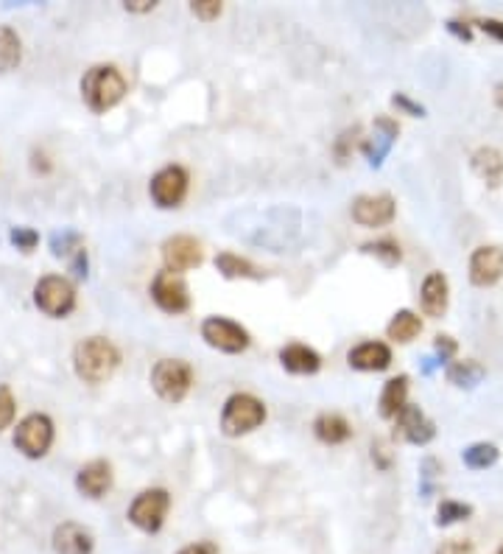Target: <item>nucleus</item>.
<instances>
[{"label": "nucleus", "instance_id": "c756f323", "mask_svg": "<svg viewBox=\"0 0 503 554\" xmlns=\"http://www.w3.org/2000/svg\"><path fill=\"white\" fill-rule=\"evenodd\" d=\"M363 252L383 258L386 267H394L397 260H400V247L392 238H383V241H375V244H363Z\"/></svg>", "mask_w": 503, "mask_h": 554}, {"label": "nucleus", "instance_id": "4468645a", "mask_svg": "<svg viewBox=\"0 0 503 554\" xmlns=\"http://www.w3.org/2000/svg\"><path fill=\"white\" fill-rule=\"evenodd\" d=\"M347 362L361 373H381L392 364V350L383 342H363L350 350Z\"/></svg>", "mask_w": 503, "mask_h": 554}, {"label": "nucleus", "instance_id": "b1692460", "mask_svg": "<svg viewBox=\"0 0 503 554\" xmlns=\"http://www.w3.org/2000/svg\"><path fill=\"white\" fill-rule=\"evenodd\" d=\"M422 331V322L414 311H397L389 322V328H386V336L392 342H400V345H406L411 342L417 334Z\"/></svg>", "mask_w": 503, "mask_h": 554}, {"label": "nucleus", "instance_id": "6e6552de", "mask_svg": "<svg viewBox=\"0 0 503 554\" xmlns=\"http://www.w3.org/2000/svg\"><path fill=\"white\" fill-rule=\"evenodd\" d=\"M201 339L221 353H241L249 347V334L227 316H210L201 322Z\"/></svg>", "mask_w": 503, "mask_h": 554}, {"label": "nucleus", "instance_id": "393cba45", "mask_svg": "<svg viewBox=\"0 0 503 554\" xmlns=\"http://www.w3.org/2000/svg\"><path fill=\"white\" fill-rule=\"evenodd\" d=\"M216 269H218L224 277H229V280H235V277L260 280V277H263L255 264H249L247 258H238V255H232V252H221V255L216 258Z\"/></svg>", "mask_w": 503, "mask_h": 554}, {"label": "nucleus", "instance_id": "72a5a7b5", "mask_svg": "<svg viewBox=\"0 0 503 554\" xmlns=\"http://www.w3.org/2000/svg\"><path fill=\"white\" fill-rule=\"evenodd\" d=\"M193 9V15L198 17V20H205V23H210V20H216L218 15H221V4L218 0H196V4L190 6Z\"/></svg>", "mask_w": 503, "mask_h": 554}, {"label": "nucleus", "instance_id": "6ab92c4d", "mask_svg": "<svg viewBox=\"0 0 503 554\" xmlns=\"http://www.w3.org/2000/svg\"><path fill=\"white\" fill-rule=\"evenodd\" d=\"M53 551L56 554H90L92 535L79 524H62L53 530Z\"/></svg>", "mask_w": 503, "mask_h": 554}, {"label": "nucleus", "instance_id": "39448f33", "mask_svg": "<svg viewBox=\"0 0 503 554\" xmlns=\"http://www.w3.org/2000/svg\"><path fill=\"white\" fill-rule=\"evenodd\" d=\"M34 303L43 314L62 319L76 308V288L62 275H48L34 286Z\"/></svg>", "mask_w": 503, "mask_h": 554}, {"label": "nucleus", "instance_id": "dca6fc26", "mask_svg": "<svg viewBox=\"0 0 503 554\" xmlns=\"http://www.w3.org/2000/svg\"><path fill=\"white\" fill-rule=\"evenodd\" d=\"M394 420H397V432L402 434V440H409V442H414V445H425V442H430L433 434H436L433 423H430L417 406H409V403H406V409H402Z\"/></svg>", "mask_w": 503, "mask_h": 554}, {"label": "nucleus", "instance_id": "f03ea898", "mask_svg": "<svg viewBox=\"0 0 503 554\" xmlns=\"http://www.w3.org/2000/svg\"><path fill=\"white\" fill-rule=\"evenodd\" d=\"M126 95L123 76L112 68V64H95L82 79V99L92 112H107Z\"/></svg>", "mask_w": 503, "mask_h": 554}, {"label": "nucleus", "instance_id": "58836bf2", "mask_svg": "<svg viewBox=\"0 0 503 554\" xmlns=\"http://www.w3.org/2000/svg\"><path fill=\"white\" fill-rule=\"evenodd\" d=\"M157 4H149V0H138V4H126V12H151Z\"/></svg>", "mask_w": 503, "mask_h": 554}, {"label": "nucleus", "instance_id": "2eb2a0df", "mask_svg": "<svg viewBox=\"0 0 503 554\" xmlns=\"http://www.w3.org/2000/svg\"><path fill=\"white\" fill-rule=\"evenodd\" d=\"M76 487L79 493L87 499H101L110 487H112V468L104 460H92L90 465H84L76 476Z\"/></svg>", "mask_w": 503, "mask_h": 554}, {"label": "nucleus", "instance_id": "bb28decb", "mask_svg": "<svg viewBox=\"0 0 503 554\" xmlns=\"http://www.w3.org/2000/svg\"><path fill=\"white\" fill-rule=\"evenodd\" d=\"M461 460H464L467 468L484 471V468H489V465L498 462V448H495L492 442H476V445H469V448L464 451Z\"/></svg>", "mask_w": 503, "mask_h": 554}, {"label": "nucleus", "instance_id": "7c9ffc66", "mask_svg": "<svg viewBox=\"0 0 503 554\" xmlns=\"http://www.w3.org/2000/svg\"><path fill=\"white\" fill-rule=\"evenodd\" d=\"M473 515V507L469 504H459V501H442L440 504V524L448 527V524H456V520H464Z\"/></svg>", "mask_w": 503, "mask_h": 554}, {"label": "nucleus", "instance_id": "c85d7f7f", "mask_svg": "<svg viewBox=\"0 0 503 554\" xmlns=\"http://www.w3.org/2000/svg\"><path fill=\"white\" fill-rule=\"evenodd\" d=\"M51 249L56 258H64V260H71L73 255H79L84 249V241L79 233L73 230H62V233H53L51 236Z\"/></svg>", "mask_w": 503, "mask_h": 554}, {"label": "nucleus", "instance_id": "5701e85b", "mask_svg": "<svg viewBox=\"0 0 503 554\" xmlns=\"http://www.w3.org/2000/svg\"><path fill=\"white\" fill-rule=\"evenodd\" d=\"M375 129H378L381 135H375V141H366V143H363V151H366V157H369V162H372V166H381L383 157L389 154V149H392V143H394V138H397V123H392L389 118H378Z\"/></svg>", "mask_w": 503, "mask_h": 554}, {"label": "nucleus", "instance_id": "aec40b11", "mask_svg": "<svg viewBox=\"0 0 503 554\" xmlns=\"http://www.w3.org/2000/svg\"><path fill=\"white\" fill-rule=\"evenodd\" d=\"M406 398H409V378L397 375L392 381H386L383 395H381V414L386 420H394L402 409H406Z\"/></svg>", "mask_w": 503, "mask_h": 554}, {"label": "nucleus", "instance_id": "20e7f679", "mask_svg": "<svg viewBox=\"0 0 503 554\" xmlns=\"http://www.w3.org/2000/svg\"><path fill=\"white\" fill-rule=\"evenodd\" d=\"M266 420V406L255 398V395H232L227 403H224V412H221V429L227 437H241V434H249L255 432L260 423Z\"/></svg>", "mask_w": 503, "mask_h": 554}, {"label": "nucleus", "instance_id": "2f4dec72", "mask_svg": "<svg viewBox=\"0 0 503 554\" xmlns=\"http://www.w3.org/2000/svg\"><path fill=\"white\" fill-rule=\"evenodd\" d=\"M15 412H17V403H15L12 389L6 384H0V432L12 426Z\"/></svg>", "mask_w": 503, "mask_h": 554}, {"label": "nucleus", "instance_id": "1a4fd4ad", "mask_svg": "<svg viewBox=\"0 0 503 554\" xmlns=\"http://www.w3.org/2000/svg\"><path fill=\"white\" fill-rule=\"evenodd\" d=\"M151 297L165 314H182L190 308V291L182 275L174 272H160L151 283Z\"/></svg>", "mask_w": 503, "mask_h": 554}, {"label": "nucleus", "instance_id": "cd10ccee", "mask_svg": "<svg viewBox=\"0 0 503 554\" xmlns=\"http://www.w3.org/2000/svg\"><path fill=\"white\" fill-rule=\"evenodd\" d=\"M484 378V367L476 362H453L448 367V381L456 386H476Z\"/></svg>", "mask_w": 503, "mask_h": 554}, {"label": "nucleus", "instance_id": "9b49d317", "mask_svg": "<svg viewBox=\"0 0 503 554\" xmlns=\"http://www.w3.org/2000/svg\"><path fill=\"white\" fill-rule=\"evenodd\" d=\"M201 247L196 238L190 236H174L162 244V260H165V272H174V275H182L193 267L201 264Z\"/></svg>", "mask_w": 503, "mask_h": 554}, {"label": "nucleus", "instance_id": "4be33fe9", "mask_svg": "<svg viewBox=\"0 0 503 554\" xmlns=\"http://www.w3.org/2000/svg\"><path fill=\"white\" fill-rule=\"evenodd\" d=\"M473 171L489 182L492 188L503 180V154L492 146H481L476 154H473Z\"/></svg>", "mask_w": 503, "mask_h": 554}, {"label": "nucleus", "instance_id": "9d476101", "mask_svg": "<svg viewBox=\"0 0 503 554\" xmlns=\"http://www.w3.org/2000/svg\"><path fill=\"white\" fill-rule=\"evenodd\" d=\"M188 197V171L182 166H165L151 180V199L160 208H179Z\"/></svg>", "mask_w": 503, "mask_h": 554}, {"label": "nucleus", "instance_id": "0eeeda50", "mask_svg": "<svg viewBox=\"0 0 503 554\" xmlns=\"http://www.w3.org/2000/svg\"><path fill=\"white\" fill-rule=\"evenodd\" d=\"M168 507H171V499H168L165 491H160V487H154V491H143L129 507V520L143 532H160L165 524Z\"/></svg>", "mask_w": 503, "mask_h": 554}, {"label": "nucleus", "instance_id": "f257e3e1", "mask_svg": "<svg viewBox=\"0 0 503 554\" xmlns=\"http://www.w3.org/2000/svg\"><path fill=\"white\" fill-rule=\"evenodd\" d=\"M121 364L118 347L104 336H90L73 350V370L84 384H104Z\"/></svg>", "mask_w": 503, "mask_h": 554}, {"label": "nucleus", "instance_id": "a878e982", "mask_svg": "<svg viewBox=\"0 0 503 554\" xmlns=\"http://www.w3.org/2000/svg\"><path fill=\"white\" fill-rule=\"evenodd\" d=\"M20 56H23V45H20V37L9 25H0V73H9L20 64Z\"/></svg>", "mask_w": 503, "mask_h": 554}, {"label": "nucleus", "instance_id": "c9c22d12", "mask_svg": "<svg viewBox=\"0 0 503 554\" xmlns=\"http://www.w3.org/2000/svg\"><path fill=\"white\" fill-rule=\"evenodd\" d=\"M392 104H394V107H402V110H409L411 115H422V112H425V110H422L420 104L409 102V99H406V95H402V92H397V95H394V99H392Z\"/></svg>", "mask_w": 503, "mask_h": 554}, {"label": "nucleus", "instance_id": "e433bc0d", "mask_svg": "<svg viewBox=\"0 0 503 554\" xmlns=\"http://www.w3.org/2000/svg\"><path fill=\"white\" fill-rule=\"evenodd\" d=\"M179 554H218V549L213 543H193V546H185Z\"/></svg>", "mask_w": 503, "mask_h": 554}, {"label": "nucleus", "instance_id": "7ed1b4c3", "mask_svg": "<svg viewBox=\"0 0 503 554\" xmlns=\"http://www.w3.org/2000/svg\"><path fill=\"white\" fill-rule=\"evenodd\" d=\"M190 384H193V370L190 364L182 362V358H162V362H157V367L151 370L154 393L168 403L185 401V395L190 393Z\"/></svg>", "mask_w": 503, "mask_h": 554}, {"label": "nucleus", "instance_id": "412c9836", "mask_svg": "<svg viewBox=\"0 0 503 554\" xmlns=\"http://www.w3.org/2000/svg\"><path fill=\"white\" fill-rule=\"evenodd\" d=\"M314 432L322 442L327 445H339V442H347L353 429H350V423L342 417V414H319L316 423H314Z\"/></svg>", "mask_w": 503, "mask_h": 554}, {"label": "nucleus", "instance_id": "4c0bfd02", "mask_svg": "<svg viewBox=\"0 0 503 554\" xmlns=\"http://www.w3.org/2000/svg\"><path fill=\"white\" fill-rule=\"evenodd\" d=\"M481 28L487 31V34H492L495 40H503V23H498V20H484Z\"/></svg>", "mask_w": 503, "mask_h": 554}, {"label": "nucleus", "instance_id": "f8f14e48", "mask_svg": "<svg viewBox=\"0 0 503 554\" xmlns=\"http://www.w3.org/2000/svg\"><path fill=\"white\" fill-rule=\"evenodd\" d=\"M503 277V249L479 247L469 258V280L476 286H495Z\"/></svg>", "mask_w": 503, "mask_h": 554}, {"label": "nucleus", "instance_id": "a211bd4d", "mask_svg": "<svg viewBox=\"0 0 503 554\" xmlns=\"http://www.w3.org/2000/svg\"><path fill=\"white\" fill-rule=\"evenodd\" d=\"M280 362H283V367H285L288 373H294V375H314V373L322 367L319 353L311 350L308 345H299V342L285 345V347L280 350Z\"/></svg>", "mask_w": 503, "mask_h": 554}, {"label": "nucleus", "instance_id": "ddd939ff", "mask_svg": "<svg viewBox=\"0 0 503 554\" xmlns=\"http://www.w3.org/2000/svg\"><path fill=\"white\" fill-rule=\"evenodd\" d=\"M353 219L361 227H383L394 219V199L389 193H378V197H358L353 202Z\"/></svg>", "mask_w": 503, "mask_h": 554}, {"label": "nucleus", "instance_id": "473e14b6", "mask_svg": "<svg viewBox=\"0 0 503 554\" xmlns=\"http://www.w3.org/2000/svg\"><path fill=\"white\" fill-rule=\"evenodd\" d=\"M9 238H12V244L20 249V252H31L34 247L40 244V236L31 230V227H15V230L9 233Z\"/></svg>", "mask_w": 503, "mask_h": 554}, {"label": "nucleus", "instance_id": "f704fd0d", "mask_svg": "<svg viewBox=\"0 0 503 554\" xmlns=\"http://www.w3.org/2000/svg\"><path fill=\"white\" fill-rule=\"evenodd\" d=\"M436 353H440L442 362H448V358L456 353V342L450 336H436Z\"/></svg>", "mask_w": 503, "mask_h": 554}, {"label": "nucleus", "instance_id": "ea45409f", "mask_svg": "<svg viewBox=\"0 0 503 554\" xmlns=\"http://www.w3.org/2000/svg\"><path fill=\"white\" fill-rule=\"evenodd\" d=\"M498 554H503V549H500V551H498Z\"/></svg>", "mask_w": 503, "mask_h": 554}, {"label": "nucleus", "instance_id": "f3484780", "mask_svg": "<svg viewBox=\"0 0 503 554\" xmlns=\"http://www.w3.org/2000/svg\"><path fill=\"white\" fill-rule=\"evenodd\" d=\"M420 300L428 316H442L448 311V300H450V286L448 277L442 272H430L422 283Z\"/></svg>", "mask_w": 503, "mask_h": 554}, {"label": "nucleus", "instance_id": "423d86ee", "mask_svg": "<svg viewBox=\"0 0 503 554\" xmlns=\"http://www.w3.org/2000/svg\"><path fill=\"white\" fill-rule=\"evenodd\" d=\"M51 442H53V423L48 414H28L15 429V445L20 453L28 456V460H40V456H45Z\"/></svg>", "mask_w": 503, "mask_h": 554}]
</instances>
